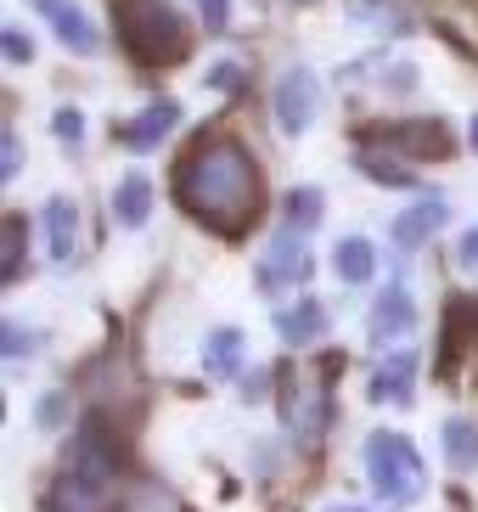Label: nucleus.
Segmentation results:
<instances>
[{
  "label": "nucleus",
  "mask_w": 478,
  "mask_h": 512,
  "mask_svg": "<svg viewBox=\"0 0 478 512\" xmlns=\"http://www.w3.org/2000/svg\"><path fill=\"white\" fill-rule=\"evenodd\" d=\"M175 203L220 237H242L265 209L254 152L237 136H203L175 169Z\"/></svg>",
  "instance_id": "1"
},
{
  "label": "nucleus",
  "mask_w": 478,
  "mask_h": 512,
  "mask_svg": "<svg viewBox=\"0 0 478 512\" xmlns=\"http://www.w3.org/2000/svg\"><path fill=\"white\" fill-rule=\"evenodd\" d=\"M119 40L141 68H175L186 62L192 51V29H186V17L169 6V0H119Z\"/></svg>",
  "instance_id": "2"
},
{
  "label": "nucleus",
  "mask_w": 478,
  "mask_h": 512,
  "mask_svg": "<svg viewBox=\"0 0 478 512\" xmlns=\"http://www.w3.org/2000/svg\"><path fill=\"white\" fill-rule=\"evenodd\" d=\"M366 479H372V490L389 507H405V501H417L428 490V467H422L411 439H400L394 428H377L366 439Z\"/></svg>",
  "instance_id": "3"
},
{
  "label": "nucleus",
  "mask_w": 478,
  "mask_h": 512,
  "mask_svg": "<svg viewBox=\"0 0 478 512\" xmlns=\"http://www.w3.org/2000/svg\"><path fill=\"white\" fill-rule=\"evenodd\" d=\"M327 417H332V394H327V377L315 366H287L282 372V422L287 434L299 445H315L327 434Z\"/></svg>",
  "instance_id": "4"
},
{
  "label": "nucleus",
  "mask_w": 478,
  "mask_h": 512,
  "mask_svg": "<svg viewBox=\"0 0 478 512\" xmlns=\"http://www.w3.org/2000/svg\"><path fill=\"white\" fill-rule=\"evenodd\" d=\"M62 473H74V479L96 484V490H113V479H119V445H113V434H107L102 422H85L62 445Z\"/></svg>",
  "instance_id": "5"
},
{
  "label": "nucleus",
  "mask_w": 478,
  "mask_h": 512,
  "mask_svg": "<svg viewBox=\"0 0 478 512\" xmlns=\"http://www.w3.org/2000/svg\"><path fill=\"white\" fill-rule=\"evenodd\" d=\"M315 107H321V79L310 68H287L276 79V124H282V136H304L315 124Z\"/></svg>",
  "instance_id": "6"
},
{
  "label": "nucleus",
  "mask_w": 478,
  "mask_h": 512,
  "mask_svg": "<svg viewBox=\"0 0 478 512\" xmlns=\"http://www.w3.org/2000/svg\"><path fill=\"white\" fill-rule=\"evenodd\" d=\"M34 12L57 29V40L68 51H79V57H90V51L102 46V34H96V23H90L85 12H79L74 0H34Z\"/></svg>",
  "instance_id": "7"
},
{
  "label": "nucleus",
  "mask_w": 478,
  "mask_h": 512,
  "mask_svg": "<svg viewBox=\"0 0 478 512\" xmlns=\"http://www.w3.org/2000/svg\"><path fill=\"white\" fill-rule=\"evenodd\" d=\"M417 394V349H394L372 366V400L383 406H405Z\"/></svg>",
  "instance_id": "8"
},
{
  "label": "nucleus",
  "mask_w": 478,
  "mask_h": 512,
  "mask_svg": "<svg viewBox=\"0 0 478 512\" xmlns=\"http://www.w3.org/2000/svg\"><path fill=\"white\" fill-rule=\"evenodd\" d=\"M304 276H310V248H304L299 231H282V237L270 242L265 265H259V282L265 287H293V282H304Z\"/></svg>",
  "instance_id": "9"
},
{
  "label": "nucleus",
  "mask_w": 478,
  "mask_h": 512,
  "mask_svg": "<svg viewBox=\"0 0 478 512\" xmlns=\"http://www.w3.org/2000/svg\"><path fill=\"white\" fill-rule=\"evenodd\" d=\"M445 220H450V203H445V197H417V203H411V209L394 220V242L411 254V248H422V242H434L439 231H445Z\"/></svg>",
  "instance_id": "10"
},
{
  "label": "nucleus",
  "mask_w": 478,
  "mask_h": 512,
  "mask_svg": "<svg viewBox=\"0 0 478 512\" xmlns=\"http://www.w3.org/2000/svg\"><path fill=\"white\" fill-rule=\"evenodd\" d=\"M45 248H51L57 265H74V254H79V209H74V197H51V203H45Z\"/></svg>",
  "instance_id": "11"
},
{
  "label": "nucleus",
  "mask_w": 478,
  "mask_h": 512,
  "mask_svg": "<svg viewBox=\"0 0 478 512\" xmlns=\"http://www.w3.org/2000/svg\"><path fill=\"white\" fill-rule=\"evenodd\" d=\"M411 327H417V299L394 282L372 310V344H389V338H400V332H411Z\"/></svg>",
  "instance_id": "12"
},
{
  "label": "nucleus",
  "mask_w": 478,
  "mask_h": 512,
  "mask_svg": "<svg viewBox=\"0 0 478 512\" xmlns=\"http://www.w3.org/2000/svg\"><path fill=\"white\" fill-rule=\"evenodd\" d=\"M276 332H282L293 349L315 344V338L327 332V304H321V299H299V304H287V310H276Z\"/></svg>",
  "instance_id": "13"
},
{
  "label": "nucleus",
  "mask_w": 478,
  "mask_h": 512,
  "mask_svg": "<svg viewBox=\"0 0 478 512\" xmlns=\"http://www.w3.org/2000/svg\"><path fill=\"white\" fill-rule=\"evenodd\" d=\"M175 119H180V107H175V102H152L147 113H141V119L124 124L119 141H124V147H135V152H152L158 141L169 136V130H175Z\"/></svg>",
  "instance_id": "14"
},
{
  "label": "nucleus",
  "mask_w": 478,
  "mask_h": 512,
  "mask_svg": "<svg viewBox=\"0 0 478 512\" xmlns=\"http://www.w3.org/2000/svg\"><path fill=\"white\" fill-rule=\"evenodd\" d=\"M102 507H107V490L74 479V473H62L51 484V496H45V512H102Z\"/></svg>",
  "instance_id": "15"
},
{
  "label": "nucleus",
  "mask_w": 478,
  "mask_h": 512,
  "mask_svg": "<svg viewBox=\"0 0 478 512\" xmlns=\"http://www.w3.org/2000/svg\"><path fill=\"white\" fill-rule=\"evenodd\" d=\"M394 141H400L405 152H417V158H450V130L439 119H417V124H405V130H394Z\"/></svg>",
  "instance_id": "16"
},
{
  "label": "nucleus",
  "mask_w": 478,
  "mask_h": 512,
  "mask_svg": "<svg viewBox=\"0 0 478 512\" xmlns=\"http://www.w3.org/2000/svg\"><path fill=\"white\" fill-rule=\"evenodd\" d=\"M113 214H119V226H147V214H152V186L147 175H124L119 192H113Z\"/></svg>",
  "instance_id": "17"
},
{
  "label": "nucleus",
  "mask_w": 478,
  "mask_h": 512,
  "mask_svg": "<svg viewBox=\"0 0 478 512\" xmlns=\"http://www.w3.org/2000/svg\"><path fill=\"white\" fill-rule=\"evenodd\" d=\"M242 349H248V338H242L237 327H220V332H209V372L214 377H237L242 372Z\"/></svg>",
  "instance_id": "18"
},
{
  "label": "nucleus",
  "mask_w": 478,
  "mask_h": 512,
  "mask_svg": "<svg viewBox=\"0 0 478 512\" xmlns=\"http://www.w3.org/2000/svg\"><path fill=\"white\" fill-rule=\"evenodd\" d=\"M332 259H338V276L344 282H372V271H377V248L366 237H344Z\"/></svg>",
  "instance_id": "19"
},
{
  "label": "nucleus",
  "mask_w": 478,
  "mask_h": 512,
  "mask_svg": "<svg viewBox=\"0 0 478 512\" xmlns=\"http://www.w3.org/2000/svg\"><path fill=\"white\" fill-rule=\"evenodd\" d=\"M445 456H450V467H456V473H473L478 467V428L473 422H445Z\"/></svg>",
  "instance_id": "20"
},
{
  "label": "nucleus",
  "mask_w": 478,
  "mask_h": 512,
  "mask_svg": "<svg viewBox=\"0 0 478 512\" xmlns=\"http://www.w3.org/2000/svg\"><path fill=\"white\" fill-rule=\"evenodd\" d=\"M23 242H29V226H23V220H6V226H0V259H6L0 276H6V282L23 276Z\"/></svg>",
  "instance_id": "21"
},
{
  "label": "nucleus",
  "mask_w": 478,
  "mask_h": 512,
  "mask_svg": "<svg viewBox=\"0 0 478 512\" xmlns=\"http://www.w3.org/2000/svg\"><path fill=\"white\" fill-rule=\"evenodd\" d=\"M321 209H327V197L315 192V186H299V192L287 197V214H293V226H315V220H321Z\"/></svg>",
  "instance_id": "22"
},
{
  "label": "nucleus",
  "mask_w": 478,
  "mask_h": 512,
  "mask_svg": "<svg viewBox=\"0 0 478 512\" xmlns=\"http://www.w3.org/2000/svg\"><path fill=\"white\" fill-rule=\"evenodd\" d=\"M360 169H366L377 186H417V175H411V169H400L394 158H372V152H366V158H360Z\"/></svg>",
  "instance_id": "23"
},
{
  "label": "nucleus",
  "mask_w": 478,
  "mask_h": 512,
  "mask_svg": "<svg viewBox=\"0 0 478 512\" xmlns=\"http://www.w3.org/2000/svg\"><path fill=\"white\" fill-rule=\"evenodd\" d=\"M0 175H6V181H12V175H23V141H17L12 124L0 130Z\"/></svg>",
  "instance_id": "24"
},
{
  "label": "nucleus",
  "mask_w": 478,
  "mask_h": 512,
  "mask_svg": "<svg viewBox=\"0 0 478 512\" xmlns=\"http://www.w3.org/2000/svg\"><path fill=\"white\" fill-rule=\"evenodd\" d=\"M209 85L214 91H242V85H248V68H242V62H214Z\"/></svg>",
  "instance_id": "25"
},
{
  "label": "nucleus",
  "mask_w": 478,
  "mask_h": 512,
  "mask_svg": "<svg viewBox=\"0 0 478 512\" xmlns=\"http://www.w3.org/2000/svg\"><path fill=\"white\" fill-rule=\"evenodd\" d=\"M51 130H57V136L68 141V147H79V141H85V119H79V107H57Z\"/></svg>",
  "instance_id": "26"
},
{
  "label": "nucleus",
  "mask_w": 478,
  "mask_h": 512,
  "mask_svg": "<svg viewBox=\"0 0 478 512\" xmlns=\"http://www.w3.org/2000/svg\"><path fill=\"white\" fill-rule=\"evenodd\" d=\"M0 51H6V62H34V46H29V34H23V29H12V23L0 29Z\"/></svg>",
  "instance_id": "27"
},
{
  "label": "nucleus",
  "mask_w": 478,
  "mask_h": 512,
  "mask_svg": "<svg viewBox=\"0 0 478 512\" xmlns=\"http://www.w3.org/2000/svg\"><path fill=\"white\" fill-rule=\"evenodd\" d=\"M197 12H203V29L220 34V29H225V17H231V0H197Z\"/></svg>",
  "instance_id": "28"
},
{
  "label": "nucleus",
  "mask_w": 478,
  "mask_h": 512,
  "mask_svg": "<svg viewBox=\"0 0 478 512\" xmlns=\"http://www.w3.org/2000/svg\"><path fill=\"white\" fill-rule=\"evenodd\" d=\"M34 417H40V428H57V422H68V400H62V394H51V400H40V411H34Z\"/></svg>",
  "instance_id": "29"
},
{
  "label": "nucleus",
  "mask_w": 478,
  "mask_h": 512,
  "mask_svg": "<svg viewBox=\"0 0 478 512\" xmlns=\"http://www.w3.org/2000/svg\"><path fill=\"white\" fill-rule=\"evenodd\" d=\"M0 344H6V361H12V355H29V332L6 321V332H0Z\"/></svg>",
  "instance_id": "30"
},
{
  "label": "nucleus",
  "mask_w": 478,
  "mask_h": 512,
  "mask_svg": "<svg viewBox=\"0 0 478 512\" xmlns=\"http://www.w3.org/2000/svg\"><path fill=\"white\" fill-rule=\"evenodd\" d=\"M456 259H462L467 271H478V226L462 231V242H456Z\"/></svg>",
  "instance_id": "31"
},
{
  "label": "nucleus",
  "mask_w": 478,
  "mask_h": 512,
  "mask_svg": "<svg viewBox=\"0 0 478 512\" xmlns=\"http://www.w3.org/2000/svg\"><path fill=\"white\" fill-rule=\"evenodd\" d=\"M467 136H473V152H478V119H473V130H467Z\"/></svg>",
  "instance_id": "32"
},
{
  "label": "nucleus",
  "mask_w": 478,
  "mask_h": 512,
  "mask_svg": "<svg viewBox=\"0 0 478 512\" xmlns=\"http://www.w3.org/2000/svg\"><path fill=\"white\" fill-rule=\"evenodd\" d=\"M327 512H360V507H327Z\"/></svg>",
  "instance_id": "33"
}]
</instances>
